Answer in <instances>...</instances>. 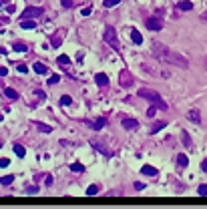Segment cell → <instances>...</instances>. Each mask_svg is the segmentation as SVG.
Listing matches in <instances>:
<instances>
[{"label": "cell", "instance_id": "6da1fadb", "mask_svg": "<svg viewBox=\"0 0 207 209\" xmlns=\"http://www.w3.org/2000/svg\"><path fill=\"white\" fill-rule=\"evenodd\" d=\"M153 54H155V58H159V61H163V62L181 66V69H187V58L177 54V52H173L169 46L161 44V42H153Z\"/></svg>", "mask_w": 207, "mask_h": 209}, {"label": "cell", "instance_id": "7a4b0ae2", "mask_svg": "<svg viewBox=\"0 0 207 209\" xmlns=\"http://www.w3.org/2000/svg\"><path fill=\"white\" fill-rule=\"evenodd\" d=\"M139 97L141 99H147V101H151L153 105H157V109H161V111H167L169 109V105L163 101V97L159 95V93H155V91H149V89H141L139 91Z\"/></svg>", "mask_w": 207, "mask_h": 209}, {"label": "cell", "instance_id": "3957f363", "mask_svg": "<svg viewBox=\"0 0 207 209\" xmlns=\"http://www.w3.org/2000/svg\"><path fill=\"white\" fill-rule=\"evenodd\" d=\"M105 40H107V44L113 46L115 50H121L119 36H117V32H115V28H113V26H107V30H105Z\"/></svg>", "mask_w": 207, "mask_h": 209}, {"label": "cell", "instance_id": "277c9868", "mask_svg": "<svg viewBox=\"0 0 207 209\" xmlns=\"http://www.w3.org/2000/svg\"><path fill=\"white\" fill-rule=\"evenodd\" d=\"M145 26L149 28V30H161L163 22H161V18H159V16H157V18L153 16V18H147L145 20Z\"/></svg>", "mask_w": 207, "mask_h": 209}, {"label": "cell", "instance_id": "5b68a950", "mask_svg": "<svg viewBox=\"0 0 207 209\" xmlns=\"http://www.w3.org/2000/svg\"><path fill=\"white\" fill-rule=\"evenodd\" d=\"M20 16H22V18H38V16H42V8H34V6L26 8Z\"/></svg>", "mask_w": 207, "mask_h": 209}, {"label": "cell", "instance_id": "8992f818", "mask_svg": "<svg viewBox=\"0 0 207 209\" xmlns=\"http://www.w3.org/2000/svg\"><path fill=\"white\" fill-rule=\"evenodd\" d=\"M187 119H189L191 123H195V125H199V123H201V113H199L197 109H191V111L187 113Z\"/></svg>", "mask_w": 207, "mask_h": 209}, {"label": "cell", "instance_id": "52a82bcc", "mask_svg": "<svg viewBox=\"0 0 207 209\" xmlns=\"http://www.w3.org/2000/svg\"><path fill=\"white\" fill-rule=\"evenodd\" d=\"M95 83L99 84V87H107L109 84V76L105 75V72H97L95 75Z\"/></svg>", "mask_w": 207, "mask_h": 209}, {"label": "cell", "instance_id": "ba28073f", "mask_svg": "<svg viewBox=\"0 0 207 209\" xmlns=\"http://www.w3.org/2000/svg\"><path fill=\"white\" fill-rule=\"evenodd\" d=\"M177 165H179V169H185L189 165V159H187L185 153H179V155H177Z\"/></svg>", "mask_w": 207, "mask_h": 209}, {"label": "cell", "instance_id": "9c48e42d", "mask_svg": "<svg viewBox=\"0 0 207 209\" xmlns=\"http://www.w3.org/2000/svg\"><path fill=\"white\" fill-rule=\"evenodd\" d=\"M121 123H123V127H125V129H129V131L139 127V121H135V119H123Z\"/></svg>", "mask_w": 207, "mask_h": 209}, {"label": "cell", "instance_id": "30bf717a", "mask_svg": "<svg viewBox=\"0 0 207 209\" xmlns=\"http://www.w3.org/2000/svg\"><path fill=\"white\" fill-rule=\"evenodd\" d=\"M131 38H133L135 44H141V42H143V34L137 30V28H133V30H131Z\"/></svg>", "mask_w": 207, "mask_h": 209}, {"label": "cell", "instance_id": "8fae6325", "mask_svg": "<svg viewBox=\"0 0 207 209\" xmlns=\"http://www.w3.org/2000/svg\"><path fill=\"white\" fill-rule=\"evenodd\" d=\"M105 125H107V119H103V117H101V119H97L95 123H91V127H92L95 131H101Z\"/></svg>", "mask_w": 207, "mask_h": 209}, {"label": "cell", "instance_id": "7c38bea8", "mask_svg": "<svg viewBox=\"0 0 207 209\" xmlns=\"http://www.w3.org/2000/svg\"><path fill=\"white\" fill-rule=\"evenodd\" d=\"M131 83H133V79L129 76V72H127V70H123V72H121V84H123V87H129Z\"/></svg>", "mask_w": 207, "mask_h": 209}, {"label": "cell", "instance_id": "4fadbf2b", "mask_svg": "<svg viewBox=\"0 0 207 209\" xmlns=\"http://www.w3.org/2000/svg\"><path fill=\"white\" fill-rule=\"evenodd\" d=\"M177 8L185 12V10H191V8H193V4L189 2V0H179V4H177Z\"/></svg>", "mask_w": 207, "mask_h": 209}, {"label": "cell", "instance_id": "5bb4252c", "mask_svg": "<svg viewBox=\"0 0 207 209\" xmlns=\"http://www.w3.org/2000/svg\"><path fill=\"white\" fill-rule=\"evenodd\" d=\"M143 173L145 175H149V177H155V175H157V169L155 167H151V165H143V169H141Z\"/></svg>", "mask_w": 207, "mask_h": 209}, {"label": "cell", "instance_id": "9a60e30c", "mask_svg": "<svg viewBox=\"0 0 207 209\" xmlns=\"http://www.w3.org/2000/svg\"><path fill=\"white\" fill-rule=\"evenodd\" d=\"M32 69H34V72H38V75H46V72H48V69H46L42 62H34V66H32Z\"/></svg>", "mask_w": 207, "mask_h": 209}, {"label": "cell", "instance_id": "2e32d148", "mask_svg": "<svg viewBox=\"0 0 207 209\" xmlns=\"http://www.w3.org/2000/svg\"><path fill=\"white\" fill-rule=\"evenodd\" d=\"M20 26H22V28H28V30H30V28L36 26V22H34L32 18H22V24H20Z\"/></svg>", "mask_w": 207, "mask_h": 209}, {"label": "cell", "instance_id": "e0dca14e", "mask_svg": "<svg viewBox=\"0 0 207 209\" xmlns=\"http://www.w3.org/2000/svg\"><path fill=\"white\" fill-rule=\"evenodd\" d=\"M12 50H16V52H26V44H24V42H14V44H12Z\"/></svg>", "mask_w": 207, "mask_h": 209}, {"label": "cell", "instance_id": "ac0fdd59", "mask_svg": "<svg viewBox=\"0 0 207 209\" xmlns=\"http://www.w3.org/2000/svg\"><path fill=\"white\" fill-rule=\"evenodd\" d=\"M4 95H6L8 99H12V101H16V99H18V93H16L14 89H6V91H4Z\"/></svg>", "mask_w": 207, "mask_h": 209}, {"label": "cell", "instance_id": "d6986e66", "mask_svg": "<svg viewBox=\"0 0 207 209\" xmlns=\"http://www.w3.org/2000/svg\"><path fill=\"white\" fill-rule=\"evenodd\" d=\"M14 153H16L18 157H24V155H26V149H24L22 145H18V143H16V145H14Z\"/></svg>", "mask_w": 207, "mask_h": 209}, {"label": "cell", "instance_id": "ffe728a7", "mask_svg": "<svg viewBox=\"0 0 207 209\" xmlns=\"http://www.w3.org/2000/svg\"><path fill=\"white\" fill-rule=\"evenodd\" d=\"M70 171H73V173H83L84 167H83L81 163H73V165H70Z\"/></svg>", "mask_w": 207, "mask_h": 209}, {"label": "cell", "instance_id": "44dd1931", "mask_svg": "<svg viewBox=\"0 0 207 209\" xmlns=\"http://www.w3.org/2000/svg\"><path fill=\"white\" fill-rule=\"evenodd\" d=\"M103 4H105V8H113L117 4H121V0H103Z\"/></svg>", "mask_w": 207, "mask_h": 209}, {"label": "cell", "instance_id": "7402d4cb", "mask_svg": "<svg viewBox=\"0 0 207 209\" xmlns=\"http://www.w3.org/2000/svg\"><path fill=\"white\" fill-rule=\"evenodd\" d=\"M12 181H14V177H12V175H4V177L0 179V183H2V185H10Z\"/></svg>", "mask_w": 207, "mask_h": 209}, {"label": "cell", "instance_id": "603a6c76", "mask_svg": "<svg viewBox=\"0 0 207 209\" xmlns=\"http://www.w3.org/2000/svg\"><path fill=\"white\" fill-rule=\"evenodd\" d=\"M58 62H61V65H70V58H69V54H61V57H58Z\"/></svg>", "mask_w": 207, "mask_h": 209}, {"label": "cell", "instance_id": "cb8c5ba5", "mask_svg": "<svg viewBox=\"0 0 207 209\" xmlns=\"http://www.w3.org/2000/svg\"><path fill=\"white\" fill-rule=\"evenodd\" d=\"M181 141H183V145H185V147H191V137H189L187 133H183V135H181Z\"/></svg>", "mask_w": 207, "mask_h": 209}, {"label": "cell", "instance_id": "d4e9b609", "mask_svg": "<svg viewBox=\"0 0 207 209\" xmlns=\"http://www.w3.org/2000/svg\"><path fill=\"white\" fill-rule=\"evenodd\" d=\"M70 103H73V99H70V97H69V95H65V97H61V105H62V107H69Z\"/></svg>", "mask_w": 207, "mask_h": 209}, {"label": "cell", "instance_id": "484cf974", "mask_svg": "<svg viewBox=\"0 0 207 209\" xmlns=\"http://www.w3.org/2000/svg\"><path fill=\"white\" fill-rule=\"evenodd\" d=\"M97 193H99V187H97V185L87 187V195H97Z\"/></svg>", "mask_w": 207, "mask_h": 209}, {"label": "cell", "instance_id": "4316f807", "mask_svg": "<svg viewBox=\"0 0 207 209\" xmlns=\"http://www.w3.org/2000/svg\"><path fill=\"white\" fill-rule=\"evenodd\" d=\"M165 125H167L165 121H161V123H159V125H155V127H153V135H155V133H159V131H161V129H163V127H165Z\"/></svg>", "mask_w": 207, "mask_h": 209}, {"label": "cell", "instance_id": "83f0119b", "mask_svg": "<svg viewBox=\"0 0 207 209\" xmlns=\"http://www.w3.org/2000/svg\"><path fill=\"white\" fill-rule=\"evenodd\" d=\"M58 80H61V76H58V75H52V76L48 79V84H56Z\"/></svg>", "mask_w": 207, "mask_h": 209}, {"label": "cell", "instance_id": "f1b7e54d", "mask_svg": "<svg viewBox=\"0 0 207 209\" xmlns=\"http://www.w3.org/2000/svg\"><path fill=\"white\" fill-rule=\"evenodd\" d=\"M38 129H40V131H44V133H50V131H52L48 125H42V123H38Z\"/></svg>", "mask_w": 207, "mask_h": 209}, {"label": "cell", "instance_id": "f546056e", "mask_svg": "<svg viewBox=\"0 0 207 209\" xmlns=\"http://www.w3.org/2000/svg\"><path fill=\"white\" fill-rule=\"evenodd\" d=\"M197 193H199V195H207V185H199Z\"/></svg>", "mask_w": 207, "mask_h": 209}, {"label": "cell", "instance_id": "4dcf8cb0", "mask_svg": "<svg viewBox=\"0 0 207 209\" xmlns=\"http://www.w3.org/2000/svg\"><path fill=\"white\" fill-rule=\"evenodd\" d=\"M91 12H92V8H91V6H87V8H83V10H81V14H83V16H88Z\"/></svg>", "mask_w": 207, "mask_h": 209}, {"label": "cell", "instance_id": "1f68e13d", "mask_svg": "<svg viewBox=\"0 0 207 209\" xmlns=\"http://www.w3.org/2000/svg\"><path fill=\"white\" fill-rule=\"evenodd\" d=\"M26 193H28V195H34V193H38V187H28V189H26Z\"/></svg>", "mask_w": 207, "mask_h": 209}, {"label": "cell", "instance_id": "d6a6232c", "mask_svg": "<svg viewBox=\"0 0 207 209\" xmlns=\"http://www.w3.org/2000/svg\"><path fill=\"white\" fill-rule=\"evenodd\" d=\"M44 183H46V185H52V175H46V177H44Z\"/></svg>", "mask_w": 207, "mask_h": 209}, {"label": "cell", "instance_id": "836d02e7", "mask_svg": "<svg viewBox=\"0 0 207 209\" xmlns=\"http://www.w3.org/2000/svg\"><path fill=\"white\" fill-rule=\"evenodd\" d=\"M135 189H137V191H143V189H145V183H135Z\"/></svg>", "mask_w": 207, "mask_h": 209}, {"label": "cell", "instance_id": "e575fe53", "mask_svg": "<svg viewBox=\"0 0 207 209\" xmlns=\"http://www.w3.org/2000/svg\"><path fill=\"white\" fill-rule=\"evenodd\" d=\"M62 6H65V8H73V2H70V0H62Z\"/></svg>", "mask_w": 207, "mask_h": 209}, {"label": "cell", "instance_id": "d590c367", "mask_svg": "<svg viewBox=\"0 0 207 209\" xmlns=\"http://www.w3.org/2000/svg\"><path fill=\"white\" fill-rule=\"evenodd\" d=\"M4 10H6L8 14H12V12H14V6H12V4H6V8H4Z\"/></svg>", "mask_w": 207, "mask_h": 209}, {"label": "cell", "instance_id": "8d00e7d4", "mask_svg": "<svg viewBox=\"0 0 207 209\" xmlns=\"http://www.w3.org/2000/svg\"><path fill=\"white\" fill-rule=\"evenodd\" d=\"M18 72H28V66L26 65H18Z\"/></svg>", "mask_w": 207, "mask_h": 209}, {"label": "cell", "instance_id": "74e56055", "mask_svg": "<svg viewBox=\"0 0 207 209\" xmlns=\"http://www.w3.org/2000/svg\"><path fill=\"white\" fill-rule=\"evenodd\" d=\"M8 163H10L8 159H0V167H8Z\"/></svg>", "mask_w": 207, "mask_h": 209}, {"label": "cell", "instance_id": "f35d334b", "mask_svg": "<svg viewBox=\"0 0 207 209\" xmlns=\"http://www.w3.org/2000/svg\"><path fill=\"white\" fill-rule=\"evenodd\" d=\"M8 75V69H4V66H0V76H6Z\"/></svg>", "mask_w": 207, "mask_h": 209}, {"label": "cell", "instance_id": "ab89813d", "mask_svg": "<svg viewBox=\"0 0 207 209\" xmlns=\"http://www.w3.org/2000/svg\"><path fill=\"white\" fill-rule=\"evenodd\" d=\"M201 169H203V171L207 173V159H203V161H201Z\"/></svg>", "mask_w": 207, "mask_h": 209}, {"label": "cell", "instance_id": "60d3db41", "mask_svg": "<svg viewBox=\"0 0 207 209\" xmlns=\"http://www.w3.org/2000/svg\"><path fill=\"white\" fill-rule=\"evenodd\" d=\"M147 115H149V117H153V115H155V107H151V109L147 111Z\"/></svg>", "mask_w": 207, "mask_h": 209}, {"label": "cell", "instance_id": "b9f144b4", "mask_svg": "<svg viewBox=\"0 0 207 209\" xmlns=\"http://www.w3.org/2000/svg\"><path fill=\"white\" fill-rule=\"evenodd\" d=\"M61 42H62V40H58V38H54V40L50 42V44H52V46H58V44H61Z\"/></svg>", "mask_w": 207, "mask_h": 209}, {"label": "cell", "instance_id": "7bdbcfd3", "mask_svg": "<svg viewBox=\"0 0 207 209\" xmlns=\"http://www.w3.org/2000/svg\"><path fill=\"white\" fill-rule=\"evenodd\" d=\"M201 20H203V22H207V12H205V14H201Z\"/></svg>", "mask_w": 207, "mask_h": 209}, {"label": "cell", "instance_id": "ee69618b", "mask_svg": "<svg viewBox=\"0 0 207 209\" xmlns=\"http://www.w3.org/2000/svg\"><path fill=\"white\" fill-rule=\"evenodd\" d=\"M0 6H6V0H0Z\"/></svg>", "mask_w": 207, "mask_h": 209}, {"label": "cell", "instance_id": "f6af8a7d", "mask_svg": "<svg viewBox=\"0 0 207 209\" xmlns=\"http://www.w3.org/2000/svg\"><path fill=\"white\" fill-rule=\"evenodd\" d=\"M0 147H2V141H0Z\"/></svg>", "mask_w": 207, "mask_h": 209}]
</instances>
